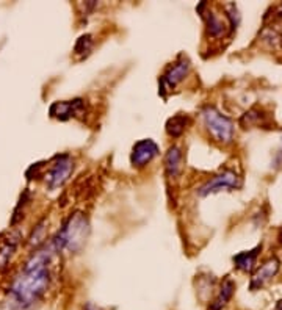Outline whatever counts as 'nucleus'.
I'll use <instances>...</instances> for the list:
<instances>
[{
    "mask_svg": "<svg viewBox=\"0 0 282 310\" xmlns=\"http://www.w3.org/2000/svg\"><path fill=\"white\" fill-rule=\"evenodd\" d=\"M55 253L57 249L52 243L38 249L36 254H33L27 260L21 273L13 279L8 288V295L11 299V302L8 301V304L13 308L29 310L44 296L50 284V262Z\"/></svg>",
    "mask_w": 282,
    "mask_h": 310,
    "instance_id": "obj_1",
    "label": "nucleus"
},
{
    "mask_svg": "<svg viewBox=\"0 0 282 310\" xmlns=\"http://www.w3.org/2000/svg\"><path fill=\"white\" fill-rule=\"evenodd\" d=\"M90 224L82 211H74L63 221L62 227L50 240L57 253L62 249H68L71 253H78L88 240Z\"/></svg>",
    "mask_w": 282,
    "mask_h": 310,
    "instance_id": "obj_2",
    "label": "nucleus"
},
{
    "mask_svg": "<svg viewBox=\"0 0 282 310\" xmlns=\"http://www.w3.org/2000/svg\"><path fill=\"white\" fill-rule=\"evenodd\" d=\"M203 119H204V124H206L209 133L212 135V138L215 141L223 143V144H228L232 141L234 124L228 116L221 114L215 107L207 105L203 110Z\"/></svg>",
    "mask_w": 282,
    "mask_h": 310,
    "instance_id": "obj_3",
    "label": "nucleus"
},
{
    "mask_svg": "<svg viewBox=\"0 0 282 310\" xmlns=\"http://www.w3.org/2000/svg\"><path fill=\"white\" fill-rule=\"evenodd\" d=\"M190 68H191V65H190L188 58L184 56V55H180L179 60L176 63H173L165 71V74L160 77V80H158V92H160V96H162V98H166V92L173 91L188 75Z\"/></svg>",
    "mask_w": 282,
    "mask_h": 310,
    "instance_id": "obj_4",
    "label": "nucleus"
},
{
    "mask_svg": "<svg viewBox=\"0 0 282 310\" xmlns=\"http://www.w3.org/2000/svg\"><path fill=\"white\" fill-rule=\"evenodd\" d=\"M241 187V177L232 169H226L218 176L212 177L210 180H207L204 185H201L198 188V195L199 196H209L213 195V193H219V191H232V190H238Z\"/></svg>",
    "mask_w": 282,
    "mask_h": 310,
    "instance_id": "obj_5",
    "label": "nucleus"
},
{
    "mask_svg": "<svg viewBox=\"0 0 282 310\" xmlns=\"http://www.w3.org/2000/svg\"><path fill=\"white\" fill-rule=\"evenodd\" d=\"M74 169V160L69 153L57 155L53 159V165L46 174V183L50 190H55L66 183L71 172Z\"/></svg>",
    "mask_w": 282,
    "mask_h": 310,
    "instance_id": "obj_6",
    "label": "nucleus"
},
{
    "mask_svg": "<svg viewBox=\"0 0 282 310\" xmlns=\"http://www.w3.org/2000/svg\"><path fill=\"white\" fill-rule=\"evenodd\" d=\"M158 153H160V147L154 140H151V138L139 140L132 147L130 163L133 168H145L148 163H151L157 157Z\"/></svg>",
    "mask_w": 282,
    "mask_h": 310,
    "instance_id": "obj_7",
    "label": "nucleus"
},
{
    "mask_svg": "<svg viewBox=\"0 0 282 310\" xmlns=\"http://www.w3.org/2000/svg\"><path fill=\"white\" fill-rule=\"evenodd\" d=\"M50 118H55L58 121H69L72 118L85 114V101L83 99H72V101H62L53 102L49 108Z\"/></svg>",
    "mask_w": 282,
    "mask_h": 310,
    "instance_id": "obj_8",
    "label": "nucleus"
},
{
    "mask_svg": "<svg viewBox=\"0 0 282 310\" xmlns=\"http://www.w3.org/2000/svg\"><path fill=\"white\" fill-rule=\"evenodd\" d=\"M279 266H280V263H279V260L276 257L267 260L264 265H262L254 273V276L251 277V282H249V290H251V292H257V290L264 288L277 274Z\"/></svg>",
    "mask_w": 282,
    "mask_h": 310,
    "instance_id": "obj_9",
    "label": "nucleus"
},
{
    "mask_svg": "<svg viewBox=\"0 0 282 310\" xmlns=\"http://www.w3.org/2000/svg\"><path fill=\"white\" fill-rule=\"evenodd\" d=\"M260 251H262V244H257L256 247H252L249 251H243V253H238L237 256H234L232 262L235 263V268L243 271V273H251L256 266Z\"/></svg>",
    "mask_w": 282,
    "mask_h": 310,
    "instance_id": "obj_10",
    "label": "nucleus"
},
{
    "mask_svg": "<svg viewBox=\"0 0 282 310\" xmlns=\"http://www.w3.org/2000/svg\"><path fill=\"white\" fill-rule=\"evenodd\" d=\"M182 169V152L177 146H171L165 155V171L170 179H176Z\"/></svg>",
    "mask_w": 282,
    "mask_h": 310,
    "instance_id": "obj_11",
    "label": "nucleus"
},
{
    "mask_svg": "<svg viewBox=\"0 0 282 310\" xmlns=\"http://www.w3.org/2000/svg\"><path fill=\"white\" fill-rule=\"evenodd\" d=\"M235 290V284L232 279H224L223 284H221V288L218 292V296L213 299V302L210 304L209 310H221L223 307H226V304L231 301L232 295Z\"/></svg>",
    "mask_w": 282,
    "mask_h": 310,
    "instance_id": "obj_12",
    "label": "nucleus"
},
{
    "mask_svg": "<svg viewBox=\"0 0 282 310\" xmlns=\"http://www.w3.org/2000/svg\"><path fill=\"white\" fill-rule=\"evenodd\" d=\"M19 240H21V235L16 232V234H10V237H7L0 243V269H4L8 265L11 256L14 254V251L17 247Z\"/></svg>",
    "mask_w": 282,
    "mask_h": 310,
    "instance_id": "obj_13",
    "label": "nucleus"
},
{
    "mask_svg": "<svg viewBox=\"0 0 282 310\" xmlns=\"http://www.w3.org/2000/svg\"><path fill=\"white\" fill-rule=\"evenodd\" d=\"M190 124V118L187 114H176L166 121V133L173 138H179Z\"/></svg>",
    "mask_w": 282,
    "mask_h": 310,
    "instance_id": "obj_14",
    "label": "nucleus"
},
{
    "mask_svg": "<svg viewBox=\"0 0 282 310\" xmlns=\"http://www.w3.org/2000/svg\"><path fill=\"white\" fill-rule=\"evenodd\" d=\"M206 17V22H207V33L212 36V38H219L223 36L224 32H226V24L223 22V19L218 17L215 13L209 11Z\"/></svg>",
    "mask_w": 282,
    "mask_h": 310,
    "instance_id": "obj_15",
    "label": "nucleus"
},
{
    "mask_svg": "<svg viewBox=\"0 0 282 310\" xmlns=\"http://www.w3.org/2000/svg\"><path fill=\"white\" fill-rule=\"evenodd\" d=\"M93 46H94L93 36L88 35V33H87V35H82V36H80L78 40L75 41V44H74V53H75L77 56H80V58H85V56L90 55Z\"/></svg>",
    "mask_w": 282,
    "mask_h": 310,
    "instance_id": "obj_16",
    "label": "nucleus"
},
{
    "mask_svg": "<svg viewBox=\"0 0 282 310\" xmlns=\"http://www.w3.org/2000/svg\"><path fill=\"white\" fill-rule=\"evenodd\" d=\"M265 114L262 113L259 108H252V110H249L246 114H243V118L240 119V122L243 124L246 129L248 127H251V126H264L265 124Z\"/></svg>",
    "mask_w": 282,
    "mask_h": 310,
    "instance_id": "obj_17",
    "label": "nucleus"
},
{
    "mask_svg": "<svg viewBox=\"0 0 282 310\" xmlns=\"http://www.w3.org/2000/svg\"><path fill=\"white\" fill-rule=\"evenodd\" d=\"M41 234H44V220L39 223L36 227H35V230H33V234H32V237H30V243H35V244H38L39 243V235Z\"/></svg>",
    "mask_w": 282,
    "mask_h": 310,
    "instance_id": "obj_18",
    "label": "nucleus"
},
{
    "mask_svg": "<svg viewBox=\"0 0 282 310\" xmlns=\"http://www.w3.org/2000/svg\"><path fill=\"white\" fill-rule=\"evenodd\" d=\"M274 165H276V168H282V147H280V149H279V152L276 153Z\"/></svg>",
    "mask_w": 282,
    "mask_h": 310,
    "instance_id": "obj_19",
    "label": "nucleus"
},
{
    "mask_svg": "<svg viewBox=\"0 0 282 310\" xmlns=\"http://www.w3.org/2000/svg\"><path fill=\"white\" fill-rule=\"evenodd\" d=\"M85 310H99V308H97L96 305H93V304H87Z\"/></svg>",
    "mask_w": 282,
    "mask_h": 310,
    "instance_id": "obj_20",
    "label": "nucleus"
},
{
    "mask_svg": "<svg viewBox=\"0 0 282 310\" xmlns=\"http://www.w3.org/2000/svg\"><path fill=\"white\" fill-rule=\"evenodd\" d=\"M274 310H282V299L276 302V305H274Z\"/></svg>",
    "mask_w": 282,
    "mask_h": 310,
    "instance_id": "obj_21",
    "label": "nucleus"
},
{
    "mask_svg": "<svg viewBox=\"0 0 282 310\" xmlns=\"http://www.w3.org/2000/svg\"><path fill=\"white\" fill-rule=\"evenodd\" d=\"M277 17H282V4H280V7L277 8Z\"/></svg>",
    "mask_w": 282,
    "mask_h": 310,
    "instance_id": "obj_22",
    "label": "nucleus"
}]
</instances>
